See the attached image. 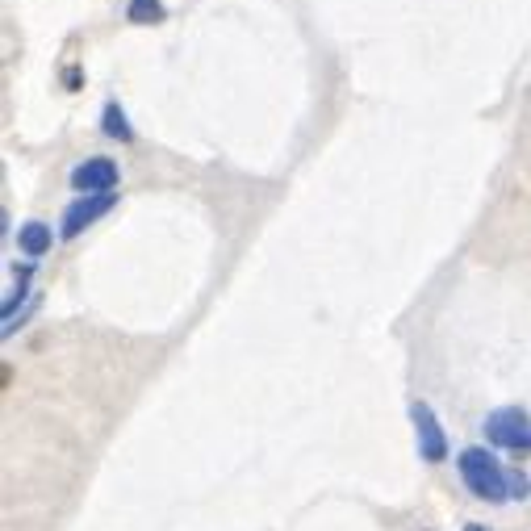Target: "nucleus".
<instances>
[{"label":"nucleus","instance_id":"1a4fd4ad","mask_svg":"<svg viewBox=\"0 0 531 531\" xmlns=\"http://www.w3.org/2000/svg\"><path fill=\"white\" fill-rule=\"evenodd\" d=\"M527 494H531V477L511 469V498H527Z\"/></svg>","mask_w":531,"mask_h":531},{"label":"nucleus","instance_id":"423d86ee","mask_svg":"<svg viewBox=\"0 0 531 531\" xmlns=\"http://www.w3.org/2000/svg\"><path fill=\"white\" fill-rule=\"evenodd\" d=\"M17 243H21L26 256H46L51 243H55V235H51V226H46V222H26V226H21V235H17Z\"/></svg>","mask_w":531,"mask_h":531},{"label":"nucleus","instance_id":"f03ea898","mask_svg":"<svg viewBox=\"0 0 531 531\" xmlns=\"http://www.w3.org/2000/svg\"><path fill=\"white\" fill-rule=\"evenodd\" d=\"M486 440L506 452H531V419L519 406H502L486 419Z\"/></svg>","mask_w":531,"mask_h":531},{"label":"nucleus","instance_id":"0eeeda50","mask_svg":"<svg viewBox=\"0 0 531 531\" xmlns=\"http://www.w3.org/2000/svg\"><path fill=\"white\" fill-rule=\"evenodd\" d=\"M101 130L109 134V138H118V143H134V130H130V122H126V113H122V105H105V113H101Z\"/></svg>","mask_w":531,"mask_h":531},{"label":"nucleus","instance_id":"6e6552de","mask_svg":"<svg viewBox=\"0 0 531 531\" xmlns=\"http://www.w3.org/2000/svg\"><path fill=\"white\" fill-rule=\"evenodd\" d=\"M130 21L134 26H155V21H164V5L159 0H130Z\"/></svg>","mask_w":531,"mask_h":531},{"label":"nucleus","instance_id":"39448f33","mask_svg":"<svg viewBox=\"0 0 531 531\" xmlns=\"http://www.w3.org/2000/svg\"><path fill=\"white\" fill-rule=\"evenodd\" d=\"M113 205H118V193H101V197H80V201H72V205H67V214H63V239H76L84 226L105 218Z\"/></svg>","mask_w":531,"mask_h":531},{"label":"nucleus","instance_id":"f257e3e1","mask_svg":"<svg viewBox=\"0 0 531 531\" xmlns=\"http://www.w3.org/2000/svg\"><path fill=\"white\" fill-rule=\"evenodd\" d=\"M456 469L473 498L490 502V506L511 502V469H502L490 448H465L456 456Z\"/></svg>","mask_w":531,"mask_h":531},{"label":"nucleus","instance_id":"9d476101","mask_svg":"<svg viewBox=\"0 0 531 531\" xmlns=\"http://www.w3.org/2000/svg\"><path fill=\"white\" fill-rule=\"evenodd\" d=\"M465 531H490L486 523H465Z\"/></svg>","mask_w":531,"mask_h":531},{"label":"nucleus","instance_id":"7ed1b4c3","mask_svg":"<svg viewBox=\"0 0 531 531\" xmlns=\"http://www.w3.org/2000/svg\"><path fill=\"white\" fill-rule=\"evenodd\" d=\"M410 419H414V431H419V456L427 465H444L448 460V435L435 419V410L427 402H414L410 406Z\"/></svg>","mask_w":531,"mask_h":531},{"label":"nucleus","instance_id":"20e7f679","mask_svg":"<svg viewBox=\"0 0 531 531\" xmlns=\"http://www.w3.org/2000/svg\"><path fill=\"white\" fill-rule=\"evenodd\" d=\"M72 189H80V197L118 193V164L113 159H88L72 172Z\"/></svg>","mask_w":531,"mask_h":531}]
</instances>
